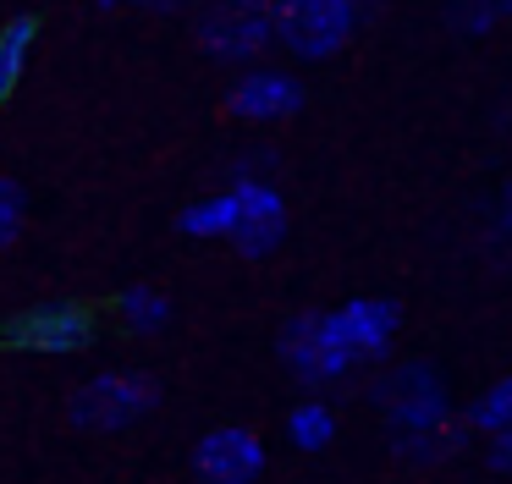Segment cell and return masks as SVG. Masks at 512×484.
Returning <instances> with one entry per match:
<instances>
[{
  "label": "cell",
  "instance_id": "obj_4",
  "mask_svg": "<svg viewBox=\"0 0 512 484\" xmlns=\"http://www.w3.org/2000/svg\"><path fill=\"white\" fill-rule=\"evenodd\" d=\"M276 347H281V363L292 369V380H303V385H336V380H347V374L358 369V363L347 358L336 325H331V308L292 314L287 325H281Z\"/></svg>",
  "mask_w": 512,
  "mask_h": 484
},
{
  "label": "cell",
  "instance_id": "obj_15",
  "mask_svg": "<svg viewBox=\"0 0 512 484\" xmlns=\"http://www.w3.org/2000/svg\"><path fill=\"white\" fill-rule=\"evenodd\" d=\"M391 446H397V457L408 462H446L452 451H463V424H435V429H413V435H391Z\"/></svg>",
  "mask_w": 512,
  "mask_h": 484
},
{
  "label": "cell",
  "instance_id": "obj_13",
  "mask_svg": "<svg viewBox=\"0 0 512 484\" xmlns=\"http://www.w3.org/2000/svg\"><path fill=\"white\" fill-rule=\"evenodd\" d=\"M34 33H39L34 17H12L6 28H0V105H6V99H12V88L23 83L28 55H34Z\"/></svg>",
  "mask_w": 512,
  "mask_h": 484
},
{
  "label": "cell",
  "instance_id": "obj_10",
  "mask_svg": "<svg viewBox=\"0 0 512 484\" xmlns=\"http://www.w3.org/2000/svg\"><path fill=\"white\" fill-rule=\"evenodd\" d=\"M303 110V83L281 66H248L232 88H226V116L237 121H287Z\"/></svg>",
  "mask_w": 512,
  "mask_h": 484
},
{
  "label": "cell",
  "instance_id": "obj_20",
  "mask_svg": "<svg viewBox=\"0 0 512 484\" xmlns=\"http://www.w3.org/2000/svg\"><path fill=\"white\" fill-rule=\"evenodd\" d=\"M133 6H144V11H182L188 0H133Z\"/></svg>",
  "mask_w": 512,
  "mask_h": 484
},
{
  "label": "cell",
  "instance_id": "obj_5",
  "mask_svg": "<svg viewBox=\"0 0 512 484\" xmlns=\"http://www.w3.org/2000/svg\"><path fill=\"white\" fill-rule=\"evenodd\" d=\"M270 39H276L270 11L254 6V0H215L199 17L204 55H210V61H226V66H243V61H254V55H265Z\"/></svg>",
  "mask_w": 512,
  "mask_h": 484
},
{
  "label": "cell",
  "instance_id": "obj_12",
  "mask_svg": "<svg viewBox=\"0 0 512 484\" xmlns=\"http://www.w3.org/2000/svg\"><path fill=\"white\" fill-rule=\"evenodd\" d=\"M116 314H122V325L138 330V336H160V330L171 325V297L160 292V286L138 281V286H127V292L116 297Z\"/></svg>",
  "mask_w": 512,
  "mask_h": 484
},
{
  "label": "cell",
  "instance_id": "obj_9",
  "mask_svg": "<svg viewBox=\"0 0 512 484\" xmlns=\"http://www.w3.org/2000/svg\"><path fill=\"white\" fill-rule=\"evenodd\" d=\"M331 325L353 363H380L402 330V308L391 297H347L342 308H331Z\"/></svg>",
  "mask_w": 512,
  "mask_h": 484
},
{
  "label": "cell",
  "instance_id": "obj_17",
  "mask_svg": "<svg viewBox=\"0 0 512 484\" xmlns=\"http://www.w3.org/2000/svg\"><path fill=\"white\" fill-rule=\"evenodd\" d=\"M507 17H512V0H457V11H452V22L463 33H490Z\"/></svg>",
  "mask_w": 512,
  "mask_h": 484
},
{
  "label": "cell",
  "instance_id": "obj_16",
  "mask_svg": "<svg viewBox=\"0 0 512 484\" xmlns=\"http://www.w3.org/2000/svg\"><path fill=\"white\" fill-rule=\"evenodd\" d=\"M468 424L485 429V435H496V429H512V374H501V380L490 385V391L479 396L474 407H468Z\"/></svg>",
  "mask_w": 512,
  "mask_h": 484
},
{
  "label": "cell",
  "instance_id": "obj_7",
  "mask_svg": "<svg viewBox=\"0 0 512 484\" xmlns=\"http://www.w3.org/2000/svg\"><path fill=\"white\" fill-rule=\"evenodd\" d=\"M232 198H237V231L232 242L243 259H265L281 248L287 237V204H281V187L265 176H232Z\"/></svg>",
  "mask_w": 512,
  "mask_h": 484
},
{
  "label": "cell",
  "instance_id": "obj_1",
  "mask_svg": "<svg viewBox=\"0 0 512 484\" xmlns=\"http://www.w3.org/2000/svg\"><path fill=\"white\" fill-rule=\"evenodd\" d=\"M160 407V380L144 369H111V374H94L72 391L67 418L89 435H116V429L138 424Z\"/></svg>",
  "mask_w": 512,
  "mask_h": 484
},
{
  "label": "cell",
  "instance_id": "obj_3",
  "mask_svg": "<svg viewBox=\"0 0 512 484\" xmlns=\"http://www.w3.org/2000/svg\"><path fill=\"white\" fill-rule=\"evenodd\" d=\"M375 402L386 413L391 435H413V429H435L452 418V396H446V380L430 369V363H397L375 380Z\"/></svg>",
  "mask_w": 512,
  "mask_h": 484
},
{
  "label": "cell",
  "instance_id": "obj_22",
  "mask_svg": "<svg viewBox=\"0 0 512 484\" xmlns=\"http://www.w3.org/2000/svg\"><path fill=\"white\" fill-rule=\"evenodd\" d=\"M111 6H122V0H100V11H111Z\"/></svg>",
  "mask_w": 512,
  "mask_h": 484
},
{
  "label": "cell",
  "instance_id": "obj_19",
  "mask_svg": "<svg viewBox=\"0 0 512 484\" xmlns=\"http://www.w3.org/2000/svg\"><path fill=\"white\" fill-rule=\"evenodd\" d=\"M485 468L490 473H512V429L485 435Z\"/></svg>",
  "mask_w": 512,
  "mask_h": 484
},
{
  "label": "cell",
  "instance_id": "obj_18",
  "mask_svg": "<svg viewBox=\"0 0 512 484\" xmlns=\"http://www.w3.org/2000/svg\"><path fill=\"white\" fill-rule=\"evenodd\" d=\"M23 215H28V193L12 176H0V248H12L23 237Z\"/></svg>",
  "mask_w": 512,
  "mask_h": 484
},
{
  "label": "cell",
  "instance_id": "obj_11",
  "mask_svg": "<svg viewBox=\"0 0 512 484\" xmlns=\"http://www.w3.org/2000/svg\"><path fill=\"white\" fill-rule=\"evenodd\" d=\"M177 231H182V237H199V242L232 237V231H237V198H232V187H221V193H210V198H193V204L177 215Z\"/></svg>",
  "mask_w": 512,
  "mask_h": 484
},
{
  "label": "cell",
  "instance_id": "obj_21",
  "mask_svg": "<svg viewBox=\"0 0 512 484\" xmlns=\"http://www.w3.org/2000/svg\"><path fill=\"white\" fill-rule=\"evenodd\" d=\"M353 6H358V17H364V11H375V6H380V0H353Z\"/></svg>",
  "mask_w": 512,
  "mask_h": 484
},
{
  "label": "cell",
  "instance_id": "obj_6",
  "mask_svg": "<svg viewBox=\"0 0 512 484\" xmlns=\"http://www.w3.org/2000/svg\"><path fill=\"white\" fill-rule=\"evenodd\" d=\"M6 341L23 352H45V358H67L94 341V314L83 303H34L6 325Z\"/></svg>",
  "mask_w": 512,
  "mask_h": 484
},
{
  "label": "cell",
  "instance_id": "obj_2",
  "mask_svg": "<svg viewBox=\"0 0 512 484\" xmlns=\"http://www.w3.org/2000/svg\"><path fill=\"white\" fill-rule=\"evenodd\" d=\"M270 28L298 61H331L358 33V6L353 0H276Z\"/></svg>",
  "mask_w": 512,
  "mask_h": 484
},
{
  "label": "cell",
  "instance_id": "obj_8",
  "mask_svg": "<svg viewBox=\"0 0 512 484\" xmlns=\"http://www.w3.org/2000/svg\"><path fill=\"white\" fill-rule=\"evenodd\" d=\"M188 462L199 484H254L265 473V440L243 424H221L210 435H199Z\"/></svg>",
  "mask_w": 512,
  "mask_h": 484
},
{
  "label": "cell",
  "instance_id": "obj_14",
  "mask_svg": "<svg viewBox=\"0 0 512 484\" xmlns=\"http://www.w3.org/2000/svg\"><path fill=\"white\" fill-rule=\"evenodd\" d=\"M287 440L298 451H325L336 440V407L320 402V396H309V402H298L287 413Z\"/></svg>",
  "mask_w": 512,
  "mask_h": 484
}]
</instances>
